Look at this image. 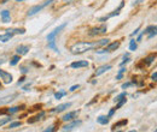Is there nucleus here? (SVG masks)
<instances>
[{"label": "nucleus", "instance_id": "obj_15", "mask_svg": "<svg viewBox=\"0 0 157 132\" xmlns=\"http://www.w3.org/2000/svg\"><path fill=\"white\" fill-rule=\"evenodd\" d=\"M1 19H2V22H4V23H9V22L11 20L10 12H9L7 10H4V11L1 12Z\"/></svg>", "mask_w": 157, "mask_h": 132}, {"label": "nucleus", "instance_id": "obj_27", "mask_svg": "<svg viewBox=\"0 0 157 132\" xmlns=\"http://www.w3.org/2000/svg\"><path fill=\"white\" fill-rule=\"evenodd\" d=\"M152 29H154V25H149V27H147V28H146V29H145V30H144L141 34H143V35H144V34H150Z\"/></svg>", "mask_w": 157, "mask_h": 132}, {"label": "nucleus", "instance_id": "obj_14", "mask_svg": "<svg viewBox=\"0 0 157 132\" xmlns=\"http://www.w3.org/2000/svg\"><path fill=\"white\" fill-rule=\"evenodd\" d=\"M73 69H78V67H86V66H88V62L87 61H75V62H73L71 65H70Z\"/></svg>", "mask_w": 157, "mask_h": 132}, {"label": "nucleus", "instance_id": "obj_32", "mask_svg": "<svg viewBox=\"0 0 157 132\" xmlns=\"http://www.w3.org/2000/svg\"><path fill=\"white\" fill-rule=\"evenodd\" d=\"M126 96H127V94H126V93H122V94H120L117 97L115 98V102H118L121 98H123V97H126Z\"/></svg>", "mask_w": 157, "mask_h": 132}, {"label": "nucleus", "instance_id": "obj_13", "mask_svg": "<svg viewBox=\"0 0 157 132\" xmlns=\"http://www.w3.org/2000/svg\"><path fill=\"white\" fill-rule=\"evenodd\" d=\"M28 51H29V47H28V46H18V47H17V49H16L17 54H20V55H24V54H27V53H28Z\"/></svg>", "mask_w": 157, "mask_h": 132}, {"label": "nucleus", "instance_id": "obj_10", "mask_svg": "<svg viewBox=\"0 0 157 132\" xmlns=\"http://www.w3.org/2000/svg\"><path fill=\"white\" fill-rule=\"evenodd\" d=\"M16 96H17L16 94H12V95H7V96H5V97H1V98H0V106H1V105H5V103H9V102H11V101H13Z\"/></svg>", "mask_w": 157, "mask_h": 132}, {"label": "nucleus", "instance_id": "obj_19", "mask_svg": "<svg viewBox=\"0 0 157 132\" xmlns=\"http://www.w3.org/2000/svg\"><path fill=\"white\" fill-rule=\"evenodd\" d=\"M155 58H156V54H150L149 57H146L145 59H144V62H145L146 65H150V64L155 60Z\"/></svg>", "mask_w": 157, "mask_h": 132}, {"label": "nucleus", "instance_id": "obj_22", "mask_svg": "<svg viewBox=\"0 0 157 132\" xmlns=\"http://www.w3.org/2000/svg\"><path fill=\"white\" fill-rule=\"evenodd\" d=\"M18 61H20V54H18V55H15V57L12 58V59H11V61H10V64H11L12 66H15Z\"/></svg>", "mask_w": 157, "mask_h": 132}, {"label": "nucleus", "instance_id": "obj_16", "mask_svg": "<svg viewBox=\"0 0 157 132\" xmlns=\"http://www.w3.org/2000/svg\"><path fill=\"white\" fill-rule=\"evenodd\" d=\"M97 121L101 125H106L109 123V116H105V115H100L97 118Z\"/></svg>", "mask_w": 157, "mask_h": 132}, {"label": "nucleus", "instance_id": "obj_40", "mask_svg": "<svg viewBox=\"0 0 157 132\" xmlns=\"http://www.w3.org/2000/svg\"><path fill=\"white\" fill-rule=\"evenodd\" d=\"M24 79H25V78H24V77H22L20 80H18V84H20V83H23V80H24Z\"/></svg>", "mask_w": 157, "mask_h": 132}, {"label": "nucleus", "instance_id": "obj_33", "mask_svg": "<svg viewBox=\"0 0 157 132\" xmlns=\"http://www.w3.org/2000/svg\"><path fill=\"white\" fill-rule=\"evenodd\" d=\"M10 121V118H5V119H0V126L1 125H4V124H6V123H9Z\"/></svg>", "mask_w": 157, "mask_h": 132}, {"label": "nucleus", "instance_id": "obj_36", "mask_svg": "<svg viewBox=\"0 0 157 132\" xmlns=\"http://www.w3.org/2000/svg\"><path fill=\"white\" fill-rule=\"evenodd\" d=\"M151 79H152V80H155V82H157V72L152 73V76H151Z\"/></svg>", "mask_w": 157, "mask_h": 132}, {"label": "nucleus", "instance_id": "obj_11", "mask_svg": "<svg viewBox=\"0 0 157 132\" xmlns=\"http://www.w3.org/2000/svg\"><path fill=\"white\" fill-rule=\"evenodd\" d=\"M109 70H111V65H103V66H100V67L97 69V71H96V76L103 75L104 72H106V71H109Z\"/></svg>", "mask_w": 157, "mask_h": 132}, {"label": "nucleus", "instance_id": "obj_7", "mask_svg": "<svg viewBox=\"0 0 157 132\" xmlns=\"http://www.w3.org/2000/svg\"><path fill=\"white\" fill-rule=\"evenodd\" d=\"M78 111L69 112V113L65 114V115L62 118V120H63V121H70V120H74L75 118H78Z\"/></svg>", "mask_w": 157, "mask_h": 132}, {"label": "nucleus", "instance_id": "obj_37", "mask_svg": "<svg viewBox=\"0 0 157 132\" xmlns=\"http://www.w3.org/2000/svg\"><path fill=\"white\" fill-rule=\"evenodd\" d=\"M129 85H132V83H124V84H122V89H126V88H128Z\"/></svg>", "mask_w": 157, "mask_h": 132}, {"label": "nucleus", "instance_id": "obj_17", "mask_svg": "<svg viewBox=\"0 0 157 132\" xmlns=\"http://www.w3.org/2000/svg\"><path fill=\"white\" fill-rule=\"evenodd\" d=\"M12 34H9V33H6L5 35H0V41L1 42H7V41H10L11 38H12Z\"/></svg>", "mask_w": 157, "mask_h": 132}, {"label": "nucleus", "instance_id": "obj_23", "mask_svg": "<svg viewBox=\"0 0 157 132\" xmlns=\"http://www.w3.org/2000/svg\"><path fill=\"white\" fill-rule=\"evenodd\" d=\"M129 49H131V51H136V49H137V43H136V41H134V40H131Z\"/></svg>", "mask_w": 157, "mask_h": 132}, {"label": "nucleus", "instance_id": "obj_4", "mask_svg": "<svg viewBox=\"0 0 157 132\" xmlns=\"http://www.w3.org/2000/svg\"><path fill=\"white\" fill-rule=\"evenodd\" d=\"M105 33H106V25H100V27L91 29L90 33H88V35H90V36H97V35L105 34Z\"/></svg>", "mask_w": 157, "mask_h": 132}, {"label": "nucleus", "instance_id": "obj_6", "mask_svg": "<svg viewBox=\"0 0 157 132\" xmlns=\"http://www.w3.org/2000/svg\"><path fill=\"white\" fill-rule=\"evenodd\" d=\"M80 125H81V120H74V121H71L70 124L63 126V131H71V130H74L75 127L80 126Z\"/></svg>", "mask_w": 157, "mask_h": 132}, {"label": "nucleus", "instance_id": "obj_26", "mask_svg": "<svg viewBox=\"0 0 157 132\" xmlns=\"http://www.w3.org/2000/svg\"><path fill=\"white\" fill-rule=\"evenodd\" d=\"M128 61H129V54L127 53V54H124V55H123V61L121 62V66H123V65H124L126 62H128Z\"/></svg>", "mask_w": 157, "mask_h": 132}, {"label": "nucleus", "instance_id": "obj_9", "mask_svg": "<svg viewBox=\"0 0 157 132\" xmlns=\"http://www.w3.org/2000/svg\"><path fill=\"white\" fill-rule=\"evenodd\" d=\"M70 106H71V103H70V102H67V103H62V105L57 106L55 109H52V112H55V113H60V112L65 111L67 108H69Z\"/></svg>", "mask_w": 157, "mask_h": 132}, {"label": "nucleus", "instance_id": "obj_18", "mask_svg": "<svg viewBox=\"0 0 157 132\" xmlns=\"http://www.w3.org/2000/svg\"><path fill=\"white\" fill-rule=\"evenodd\" d=\"M6 33L12 34V35H15V34H24V29H7Z\"/></svg>", "mask_w": 157, "mask_h": 132}, {"label": "nucleus", "instance_id": "obj_43", "mask_svg": "<svg viewBox=\"0 0 157 132\" xmlns=\"http://www.w3.org/2000/svg\"><path fill=\"white\" fill-rule=\"evenodd\" d=\"M156 131H157V130H156Z\"/></svg>", "mask_w": 157, "mask_h": 132}, {"label": "nucleus", "instance_id": "obj_42", "mask_svg": "<svg viewBox=\"0 0 157 132\" xmlns=\"http://www.w3.org/2000/svg\"><path fill=\"white\" fill-rule=\"evenodd\" d=\"M17 1H24V0H17Z\"/></svg>", "mask_w": 157, "mask_h": 132}, {"label": "nucleus", "instance_id": "obj_3", "mask_svg": "<svg viewBox=\"0 0 157 132\" xmlns=\"http://www.w3.org/2000/svg\"><path fill=\"white\" fill-rule=\"evenodd\" d=\"M65 27H67V23L60 24V25H59V27H57V28H56L53 31H51V33L47 35V41H48V43H50V42H55V38H56V36L58 35L59 33H60V31H62V30H63Z\"/></svg>", "mask_w": 157, "mask_h": 132}, {"label": "nucleus", "instance_id": "obj_30", "mask_svg": "<svg viewBox=\"0 0 157 132\" xmlns=\"http://www.w3.org/2000/svg\"><path fill=\"white\" fill-rule=\"evenodd\" d=\"M64 95H65V91H60V93H56V94H55V97H56L57 100H59V98H62Z\"/></svg>", "mask_w": 157, "mask_h": 132}, {"label": "nucleus", "instance_id": "obj_5", "mask_svg": "<svg viewBox=\"0 0 157 132\" xmlns=\"http://www.w3.org/2000/svg\"><path fill=\"white\" fill-rule=\"evenodd\" d=\"M118 47H120V41H116V42H113V43H109L108 46H106V48L105 49H103V51H98V53H110V52H114V51H116Z\"/></svg>", "mask_w": 157, "mask_h": 132}, {"label": "nucleus", "instance_id": "obj_38", "mask_svg": "<svg viewBox=\"0 0 157 132\" xmlns=\"http://www.w3.org/2000/svg\"><path fill=\"white\" fill-rule=\"evenodd\" d=\"M114 113H115V108H114V109H111V111H110V112H109V115H108V116H109V118H110V116H111V115H114Z\"/></svg>", "mask_w": 157, "mask_h": 132}, {"label": "nucleus", "instance_id": "obj_2", "mask_svg": "<svg viewBox=\"0 0 157 132\" xmlns=\"http://www.w3.org/2000/svg\"><path fill=\"white\" fill-rule=\"evenodd\" d=\"M55 0H46V1H44V2H41L39 5H35V6H33V7H30L29 9V11H28V16H34V15H36L38 12H40L41 10H44L46 6H48L50 4H52Z\"/></svg>", "mask_w": 157, "mask_h": 132}, {"label": "nucleus", "instance_id": "obj_20", "mask_svg": "<svg viewBox=\"0 0 157 132\" xmlns=\"http://www.w3.org/2000/svg\"><path fill=\"white\" fill-rule=\"evenodd\" d=\"M44 115H45V113H44V112H41V113H40L39 115L34 116L33 119H29V120H28V123H29V124H33V123H35V121L40 120V119H41V116H44Z\"/></svg>", "mask_w": 157, "mask_h": 132}, {"label": "nucleus", "instance_id": "obj_25", "mask_svg": "<svg viewBox=\"0 0 157 132\" xmlns=\"http://www.w3.org/2000/svg\"><path fill=\"white\" fill-rule=\"evenodd\" d=\"M157 35V27H154V29L151 30V33L149 34V38H152L154 36H156Z\"/></svg>", "mask_w": 157, "mask_h": 132}, {"label": "nucleus", "instance_id": "obj_41", "mask_svg": "<svg viewBox=\"0 0 157 132\" xmlns=\"http://www.w3.org/2000/svg\"><path fill=\"white\" fill-rule=\"evenodd\" d=\"M4 62H5V60H4V59H0V65L4 64Z\"/></svg>", "mask_w": 157, "mask_h": 132}, {"label": "nucleus", "instance_id": "obj_35", "mask_svg": "<svg viewBox=\"0 0 157 132\" xmlns=\"http://www.w3.org/2000/svg\"><path fill=\"white\" fill-rule=\"evenodd\" d=\"M52 131H55V126H50L48 129L45 130V132H52Z\"/></svg>", "mask_w": 157, "mask_h": 132}, {"label": "nucleus", "instance_id": "obj_24", "mask_svg": "<svg viewBox=\"0 0 157 132\" xmlns=\"http://www.w3.org/2000/svg\"><path fill=\"white\" fill-rule=\"evenodd\" d=\"M126 101H127V100H126L124 97H123V98H121V100L118 101L117 106H116V108H115V109H118V108H121V107H122V106H123V105L126 103Z\"/></svg>", "mask_w": 157, "mask_h": 132}, {"label": "nucleus", "instance_id": "obj_29", "mask_svg": "<svg viewBox=\"0 0 157 132\" xmlns=\"http://www.w3.org/2000/svg\"><path fill=\"white\" fill-rule=\"evenodd\" d=\"M22 124H21V121H16V123H11L10 124V129H15V127H18L21 126Z\"/></svg>", "mask_w": 157, "mask_h": 132}, {"label": "nucleus", "instance_id": "obj_8", "mask_svg": "<svg viewBox=\"0 0 157 132\" xmlns=\"http://www.w3.org/2000/svg\"><path fill=\"white\" fill-rule=\"evenodd\" d=\"M0 77H1V79L4 80V83H6V84H9V83L12 82V76L10 75L9 72L2 71V70H0Z\"/></svg>", "mask_w": 157, "mask_h": 132}, {"label": "nucleus", "instance_id": "obj_31", "mask_svg": "<svg viewBox=\"0 0 157 132\" xmlns=\"http://www.w3.org/2000/svg\"><path fill=\"white\" fill-rule=\"evenodd\" d=\"M124 71H126V69H123V67H122V69L118 71V75L116 76V79H121V78H122V75H123V72H124Z\"/></svg>", "mask_w": 157, "mask_h": 132}, {"label": "nucleus", "instance_id": "obj_12", "mask_svg": "<svg viewBox=\"0 0 157 132\" xmlns=\"http://www.w3.org/2000/svg\"><path fill=\"white\" fill-rule=\"evenodd\" d=\"M122 6H123V4H121V5H120V7H118L116 11H114L113 13H110V15H108V16H105V17H101V18L99 19V20H100V22H104V20H106V19L111 18V17H114V16H117L118 13H120V10L122 9Z\"/></svg>", "mask_w": 157, "mask_h": 132}, {"label": "nucleus", "instance_id": "obj_28", "mask_svg": "<svg viewBox=\"0 0 157 132\" xmlns=\"http://www.w3.org/2000/svg\"><path fill=\"white\" fill-rule=\"evenodd\" d=\"M22 107H12V108H9V113L12 114V113H16V112H18Z\"/></svg>", "mask_w": 157, "mask_h": 132}, {"label": "nucleus", "instance_id": "obj_21", "mask_svg": "<svg viewBox=\"0 0 157 132\" xmlns=\"http://www.w3.org/2000/svg\"><path fill=\"white\" fill-rule=\"evenodd\" d=\"M127 123H128V121H127L126 119H124V120H121V121H118V123H116V124L113 126V130H115L116 127H120V126H124V125H127Z\"/></svg>", "mask_w": 157, "mask_h": 132}, {"label": "nucleus", "instance_id": "obj_34", "mask_svg": "<svg viewBox=\"0 0 157 132\" xmlns=\"http://www.w3.org/2000/svg\"><path fill=\"white\" fill-rule=\"evenodd\" d=\"M78 88H80V85H73V87H71V88H70V91H75V90H76V89H78Z\"/></svg>", "mask_w": 157, "mask_h": 132}, {"label": "nucleus", "instance_id": "obj_39", "mask_svg": "<svg viewBox=\"0 0 157 132\" xmlns=\"http://www.w3.org/2000/svg\"><path fill=\"white\" fill-rule=\"evenodd\" d=\"M139 29H140V28H138V29L136 30V31H133V33H132V36H136V35H137L138 31H139Z\"/></svg>", "mask_w": 157, "mask_h": 132}, {"label": "nucleus", "instance_id": "obj_1", "mask_svg": "<svg viewBox=\"0 0 157 132\" xmlns=\"http://www.w3.org/2000/svg\"><path fill=\"white\" fill-rule=\"evenodd\" d=\"M109 38H101L99 41H96V42H88V41H81V42H78L75 45L71 46L70 48V52L75 55L78 54H82L90 49H93V48H99V47H103L105 45L109 43Z\"/></svg>", "mask_w": 157, "mask_h": 132}]
</instances>
